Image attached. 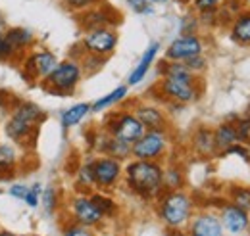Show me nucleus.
<instances>
[{
  "instance_id": "nucleus-1",
  "label": "nucleus",
  "mask_w": 250,
  "mask_h": 236,
  "mask_svg": "<svg viewBox=\"0 0 250 236\" xmlns=\"http://www.w3.org/2000/svg\"><path fill=\"white\" fill-rule=\"evenodd\" d=\"M127 184L141 196H152L162 188L164 171L156 161L148 159H135L125 169Z\"/></svg>"
},
{
  "instance_id": "nucleus-2",
  "label": "nucleus",
  "mask_w": 250,
  "mask_h": 236,
  "mask_svg": "<svg viewBox=\"0 0 250 236\" xmlns=\"http://www.w3.org/2000/svg\"><path fill=\"white\" fill-rule=\"evenodd\" d=\"M190 207H192V204H190V198L187 194H183L179 190H171L162 200L160 215L169 227H179L188 219Z\"/></svg>"
},
{
  "instance_id": "nucleus-3",
  "label": "nucleus",
  "mask_w": 250,
  "mask_h": 236,
  "mask_svg": "<svg viewBox=\"0 0 250 236\" xmlns=\"http://www.w3.org/2000/svg\"><path fill=\"white\" fill-rule=\"evenodd\" d=\"M81 81V67L79 63L67 59V61H62L58 63L52 73L44 79V85L52 92H58V94H67L77 87V83Z\"/></svg>"
},
{
  "instance_id": "nucleus-4",
  "label": "nucleus",
  "mask_w": 250,
  "mask_h": 236,
  "mask_svg": "<svg viewBox=\"0 0 250 236\" xmlns=\"http://www.w3.org/2000/svg\"><path fill=\"white\" fill-rule=\"evenodd\" d=\"M108 131H110L112 137L122 138L129 144L137 142L146 133V129L143 127V123L139 119L135 118V114H116V116H112L110 123H108Z\"/></svg>"
},
{
  "instance_id": "nucleus-5",
  "label": "nucleus",
  "mask_w": 250,
  "mask_h": 236,
  "mask_svg": "<svg viewBox=\"0 0 250 236\" xmlns=\"http://www.w3.org/2000/svg\"><path fill=\"white\" fill-rule=\"evenodd\" d=\"M166 144H167V138H166L164 131H146L137 142L131 144V154L137 159L156 161L158 157L164 154Z\"/></svg>"
},
{
  "instance_id": "nucleus-6",
  "label": "nucleus",
  "mask_w": 250,
  "mask_h": 236,
  "mask_svg": "<svg viewBox=\"0 0 250 236\" xmlns=\"http://www.w3.org/2000/svg\"><path fill=\"white\" fill-rule=\"evenodd\" d=\"M118 46V33L112 27H98L91 29L83 39V48L89 54L96 56H108Z\"/></svg>"
},
{
  "instance_id": "nucleus-7",
  "label": "nucleus",
  "mask_w": 250,
  "mask_h": 236,
  "mask_svg": "<svg viewBox=\"0 0 250 236\" xmlns=\"http://www.w3.org/2000/svg\"><path fill=\"white\" fill-rule=\"evenodd\" d=\"M202 48H204L202 40L196 35H181L167 46L166 58L169 61H183V59L202 54Z\"/></svg>"
},
{
  "instance_id": "nucleus-8",
  "label": "nucleus",
  "mask_w": 250,
  "mask_h": 236,
  "mask_svg": "<svg viewBox=\"0 0 250 236\" xmlns=\"http://www.w3.org/2000/svg\"><path fill=\"white\" fill-rule=\"evenodd\" d=\"M93 173H94V182L100 188H108V186H112L120 178V175H122V163H120V159L110 157V156L100 157V159L93 161Z\"/></svg>"
},
{
  "instance_id": "nucleus-9",
  "label": "nucleus",
  "mask_w": 250,
  "mask_h": 236,
  "mask_svg": "<svg viewBox=\"0 0 250 236\" xmlns=\"http://www.w3.org/2000/svg\"><path fill=\"white\" fill-rule=\"evenodd\" d=\"M58 65V59L52 52L48 50H41V52H35L31 54L27 61H25V71L35 77V79H46L52 69Z\"/></svg>"
},
{
  "instance_id": "nucleus-10",
  "label": "nucleus",
  "mask_w": 250,
  "mask_h": 236,
  "mask_svg": "<svg viewBox=\"0 0 250 236\" xmlns=\"http://www.w3.org/2000/svg\"><path fill=\"white\" fill-rule=\"evenodd\" d=\"M162 92L166 94V98H171L175 102H192L198 96V90L194 87V81H175V79H166L162 81Z\"/></svg>"
},
{
  "instance_id": "nucleus-11",
  "label": "nucleus",
  "mask_w": 250,
  "mask_h": 236,
  "mask_svg": "<svg viewBox=\"0 0 250 236\" xmlns=\"http://www.w3.org/2000/svg\"><path fill=\"white\" fill-rule=\"evenodd\" d=\"M112 8L110 6H94L83 12V16L79 18V23L85 27V29H98V27H110L114 23H118L120 20H114L110 18V12Z\"/></svg>"
},
{
  "instance_id": "nucleus-12",
  "label": "nucleus",
  "mask_w": 250,
  "mask_h": 236,
  "mask_svg": "<svg viewBox=\"0 0 250 236\" xmlns=\"http://www.w3.org/2000/svg\"><path fill=\"white\" fill-rule=\"evenodd\" d=\"M73 213L81 225H96L104 217L102 211L94 206V202L87 196H79L73 200Z\"/></svg>"
},
{
  "instance_id": "nucleus-13",
  "label": "nucleus",
  "mask_w": 250,
  "mask_h": 236,
  "mask_svg": "<svg viewBox=\"0 0 250 236\" xmlns=\"http://www.w3.org/2000/svg\"><path fill=\"white\" fill-rule=\"evenodd\" d=\"M221 219H223V227L229 233H233V235H239V233H243L249 227V215H247V211L241 209L239 206H235V204L223 207Z\"/></svg>"
},
{
  "instance_id": "nucleus-14",
  "label": "nucleus",
  "mask_w": 250,
  "mask_h": 236,
  "mask_svg": "<svg viewBox=\"0 0 250 236\" xmlns=\"http://www.w3.org/2000/svg\"><path fill=\"white\" fill-rule=\"evenodd\" d=\"M192 236H223V225L216 215H198L190 227Z\"/></svg>"
},
{
  "instance_id": "nucleus-15",
  "label": "nucleus",
  "mask_w": 250,
  "mask_h": 236,
  "mask_svg": "<svg viewBox=\"0 0 250 236\" xmlns=\"http://www.w3.org/2000/svg\"><path fill=\"white\" fill-rule=\"evenodd\" d=\"M135 118L143 123L146 131H164L166 129V116L154 106H141L135 112Z\"/></svg>"
},
{
  "instance_id": "nucleus-16",
  "label": "nucleus",
  "mask_w": 250,
  "mask_h": 236,
  "mask_svg": "<svg viewBox=\"0 0 250 236\" xmlns=\"http://www.w3.org/2000/svg\"><path fill=\"white\" fill-rule=\"evenodd\" d=\"M158 50H160V44H158V42H152V44L145 50V54H143L141 61L137 63V67H135L133 73L129 75V85H137V83H141V81L146 77V73H148L152 61H154V58H156Z\"/></svg>"
},
{
  "instance_id": "nucleus-17",
  "label": "nucleus",
  "mask_w": 250,
  "mask_h": 236,
  "mask_svg": "<svg viewBox=\"0 0 250 236\" xmlns=\"http://www.w3.org/2000/svg\"><path fill=\"white\" fill-rule=\"evenodd\" d=\"M35 125L37 123H33L29 119L21 118V116H18V114H14L10 121L6 123V135L10 137V138H14V140H23V138H27L29 135H31V131L35 129Z\"/></svg>"
},
{
  "instance_id": "nucleus-18",
  "label": "nucleus",
  "mask_w": 250,
  "mask_h": 236,
  "mask_svg": "<svg viewBox=\"0 0 250 236\" xmlns=\"http://www.w3.org/2000/svg\"><path fill=\"white\" fill-rule=\"evenodd\" d=\"M231 37L235 42L239 44H245L249 46L250 44V12H241L233 25H231Z\"/></svg>"
},
{
  "instance_id": "nucleus-19",
  "label": "nucleus",
  "mask_w": 250,
  "mask_h": 236,
  "mask_svg": "<svg viewBox=\"0 0 250 236\" xmlns=\"http://www.w3.org/2000/svg\"><path fill=\"white\" fill-rule=\"evenodd\" d=\"M4 40L8 42V46L14 52H18V50H23L27 44H31L33 33L29 29H23V27H16V29H10L4 35Z\"/></svg>"
},
{
  "instance_id": "nucleus-20",
  "label": "nucleus",
  "mask_w": 250,
  "mask_h": 236,
  "mask_svg": "<svg viewBox=\"0 0 250 236\" xmlns=\"http://www.w3.org/2000/svg\"><path fill=\"white\" fill-rule=\"evenodd\" d=\"M194 148L202 156H212L218 150L216 138H214V131H210V129H198L196 135H194Z\"/></svg>"
},
{
  "instance_id": "nucleus-21",
  "label": "nucleus",
  "mask_w": 250,
  "mask_h": 236,
  "mask_svg": "<svg viewBox=\"0 0 250 236\" xmlns=\"http://www.w3.org/2000/svg\"><path fill=\"white\" fill-rule=\"evenodd\" d=\"M164 77L166 79H175V81H194V73H190L187 69V65L183 61H166L164 67Z\"/></svg>"
},
{
  "instance_id": "nucleus-22",
  "label": "nucleus",
  "mask_w": 250,
  "mask_h": 236,
  "mask_svg": "<svg viewBox=\"0 0 250 236\" xmlns=\"http://www.w3.org/2000/svg\"><path fill=\"white\" fill-rule=\"evenodd\" d=\"M214 138H216V146L218 150H225V148L233 146L235 142H239L237 138V131L233 123H223L214 131Z\"/></svg>"
},
{
  "instance_id": "nucleus-23",
  "label": "nucleus",
  "mask_w": 250,
  "mask_h": 236,
  "mask_svg": "<svg viewBox=\"0 0 250 236\" xmlns=\"http://www.w3.org/2000/svg\"><path fill=\"white\" fill-rule=\"evenodd\" d=\"M89 112H91V106H89L87 102L75 104V106H71L69 110H65V112L62 114L63 129H69V127H73V125H77V123H81V119L85 118Z\"/></svg>"
},
{
  "instance_id": "nucleus-24",
  "label": "nucleus",
  "mask_w": 250,
  "mask_h": 236,
  "mask_svg": "<svg viewBox=\"0 0 250 236\" xmlns=\"http://www.w3.org/2000/svg\"><path fill=\"white\" fill-rule=\"evenodd\" d=\"M104 152H106L110 157L124 159V157H127V156L131 154V144H129V142H125V140H122V138H116V137H112V135H110V138H108V142H106Z\"/></svg>"
},
{
  "instance_id": "nucleus-25",
  "label": "nucleus",
  "mask_w": 250,
  "mask_h": 236,
  "mask_svg": "<svg viewBox=\"0 0 250 236\" xmlns=\"http://www.w3.org/2000/svg\"><path fill=\"white\" fill-rule=\"evenodd\" d=\"M125 94H127V87H118L116 90H112L110 94H106V96H102L100 100H96L93 106H91V110H93V112H102V110H106V108L118 104L120 100H124Z\"/></svg>"
},
{
  "instance_id": "nucleus-26",
  "label": "nucleus",
  "mask_w": 250,
  "mask_h": 236,
  "mask_svg": "<svg viewBox=\"0 0 250 236\" xmlns=\"http://www.w3.org/2000/svg\"><path fill=\"white\" fill-rule=\"evenodd\" d=\"M231 196H233V204L239 206L241 209L249 211L250 209V190L243 186H233L231 188Z\"/></svg>"
},
{
  "instance_id": "nucleus-27",
  "label": "nucleus",
  "mask_w": 250,
  "mask_h": 236,
  "mask_svg": "<svg viewBox=\"0 0 250 236\" xmlns=\"http://www.w3.org/2000/svg\"><path fill=\"white\" fill-rule=\"evenodd\" d=\"M16 163V150L8 144L0 146V171H8L12 169Z\"/></svg>"
},
{
  "instance_id": "nucleus-28",
  "label": "nucleus",
  "mask_w": 250,
  "mask_h": 236,
  "mask_svg": "<svg viewBox=\"0 0 250 236\" xmlns=\"http://www.w3.org/2000/svg\"><path fill=\"white\" fill-rule=\"evenodd\" d=\"M91 200L94 202V206L102 211V215H112L116 211V204L108 198V196H102V194H93Z\"/></svg>"
},
{
  "instance_id": "nucleus-29",
  "label": "nucleus",
  "mask_w": 250,
  "mask_h": 236,
  "mask_svg": "<svg viewBox=\"0 0 250 236\" xmlns=\"http://www.w3.org/2000/svg\"><path fill=\"white\" fill-rule=\"evenodd\" d=\"M102 0H63V6L71 12H85L89 8L98 6Z\"/></svg>"
},
{
  "instance_id": "nucleus-30",
  "label": "nucleus",
  "mask_w": 250,
  "mask_h": 236,
  "mask_svg": "<svg viewBox=\"0 0 250 236\" xmlns=\"http://www.w3.org/2000/svg\"><path fill=\"white\" fill-rule=\"evenodd\" d=\"M223 4V0H192V6L196 12H216L219 6Z\"/></svg>"
},
{
  "instance_id": "nucleus-31",
  "label": "nucleus",
  "mask_w": 250,
  "mask_h": 236,
  "mask_svg": "<svg viewBox=\"0 0 250 236\" xmlns=\"http://www.w3.org/2000/svg\"><path fill=\"white\" fill-rule=\"evenodd\" d=\"M235 131H237V138L239 142H250V119H241L235 123Z\"/></svg>"
},
{
  "instance_id": "nucleus-32",
  "label": "nucleus",
  "mask_w": 250,
  "mask_h": 236,
  "mask_svg": "<svg viewBox=\"0 0 250 236\" xmlns=\"http://www.w3.org/2000/svg\"><path fill=\"white\" fill-rule=\"evenodd\" d=\"M166 186H169L171 190H175V188H179L181 186V182H183V177H181V173L177 171V169H167V173H164V180H162Z\"/></svg>"
},
{
  "instance_id": "nucleus-33",
  "label": "nucleus",
  "mask_w": 250,
  "mask_h": 236,
  "mask_svg": "<svg viewBox=\"0 0 250 236\" xmlns=\"http://www.w3.org/2000/svg\"><path fill=\"white\" fill-rule=\"evenodd\" d=\"M127 4H129L131 10L137 12V14H143V16H150V14H154V6L148 4L146 0H127Z\"/></svg>"
},
{
  "instance_id": "nucleus-34",
  "label": "nucleus",
  "mask_w": 250,
  "mask_h": 236,
  "mask_svg": "<svg viewBox=\"0 0 250 236\" xmlns=\"http://www.w3.org/2000/svg\"><path fill=\"white\" fill-rule=\"evenodd\" d=\"M183 63L187 65V69L190 71V73H198V71H204V67H206V59L202 58V54H198V56H192V58L183 59Z\"/></svg>"
},
{
  "instance_id": "nucleus-35",
  "label": "nucleus",
  "mask_w": 250,
  "mask_h": 236,
  "mask_svg": "<svg viewBox=\"0 0 250 236\" xmlns=\"http://www.w3.org/2000/svg\"><path fill=\"white\" fill-rule=\"evenodd\" d=\"M79 182L85 184V186L96 184V182H94V173H93V161L87 163V165H83V167L79 169Z\"/></svg>"
},
{
  "instance_id": "nucleus-36",
  "label": "nucleus",
  "mask_w": 250,
  "mask_h": 236,
  "mask_svg": "<svg viewBox=\"0 0 250 236\" xmlns=\"http://www.w3.org/2000/svg\"><path fill=\"white\" fill-rule=\"evenodd\" d=\"M41 194H42V186L37 182V184H33L31 188L27 190V194H25V202H27V206L31 207H37L39 206V198H41Z\"/></svg>"
},
{
  "instance_id": "nucleus-37",
  "label": "nucleus",
  "mask_w": 250,
  "mask_h": 236,
  "mask_svg": "<svg viewBox=\"0 0 250 236\" xmlns=\"http://www.w3.org/2000/svg\"><path fill=\"white\" fill-rule=\"evenodd\" d=\"M42 206L46 209V213H52L56 207V190L54 188H46L42 192Z\"/></svg>"
},
{
  "instance_id": "nucleus-38",
  "label": "nucleus",
  "mask_w": 250,
  "mask_h": 236,
  "mask_svg": "<svg viewBox=\"0 0 250 236\" xmlns=\"http://www.w3.org/2000/svg\"><path fill=\"white\" fill-rule=\"evenodd\" d=\"M225 154H237V156H241L243 159H247V161H250V156H249V150L243 146H239V142H235L233 146L225 148Z\"/></svg>"
},
{
  "instance_id": "nucleus-39",
  "label": "nucleus",
  "mask_w": 250,
  "mask_h": 236,
  "mask_svg": "<svg viewBox=\"0 0 250 236\" xmlns=\"http://www.w3.org/2000/svg\"><path fill=\"white\" fill-rule=\"evenodd\" d=\"M27 190H29V186H25V184H14L12 188H10V194L12 196H16V198H25V194H27Z\"/></svg>"
},
{
  "instance_id": "nucleus-40",
  "label": "nucleus",
  "mask_w": 250,
  "mask_h": 236,
  "mask_svg": "<svg viewBox=\"0 0 250 236\" xmlns=\"http://www.w3.org/2000/svg\"><path fill=\"white\" fill-rule=\"evenodd\" d=\"M65 236H93L89 231H85L83 227H73V229H69L67 233H65Z\"/></svg>"
},
{
  "instance_id": "nucleus-41",
  "label": "nucleus",
  "mask_w": 250,
  "mask_h": 236,
  "mask_svg": "<svg viewBox=\"0 0 250 236\" xmlns=\"http://www.w3.org/2000/svg\"><path fill=\"white\" fill-rule=\"evenodd\" d=\"M146 2L154 6V4H166V2H169V0H146Z\"/></svg>"
},
{
  "instance_id": "nucleus-42",
  "label": "nucleus",
  "mask_w": 250,
  "mask_h": 236,
  "mask_svg": "<svg viewBox=\"0 0 250 236\" xmlns=\"http://www.w3.org/2000/svg\"><path fill=\"white\" fill-rule=\"evenodd\" d=\"M167 236H185V235H183V233H179V231H171Z\"/></svg>"
},
{
  "instance_id": "nucleus-43",
  "label": "nucleus",
  "mask_w": 250,
  "mask_h": 236,
  "mask_svg": "<svg viewBox=\"0 0 250 236\" xmlns=\"http://www.w3.org/2000/svg\"><path fill=\"white\" fill-rule=\"evenodd\" d=\"M181 2H190V0H181Z\"/></svg>"
},
{
  "instance_id": "nucleus-44",
  "label": "nucleus",
  "mask_w": 250,
  "mask_h": 236,
  "mask_svg": "<svg viewBox=\"0 0 250 236\" xmlns=\"http://www.w3.org/2000/svg\"><path fill=\"white\" fill-rule=\"evenodd\" d=\"M0 236H12V235H0Z\"/></svg>"
},
{
  "instance_id": "nucleus-45",
  "label": "nucleus",
  "mask_w": 250,
  "mask_h": 236,
  "mask_svg": "<svg viewBox=\"0 0 250 236\" xmlns=\"http://www.w3.org/2000/svg\"><path fill=\"white\" fill-rule=\"evenodd\" d=\"M249 119H250V108H249Z\"/></svg>"
},
{
  "instance_id": "nucleus-46",
  "label": "nucleus",
  "mask_w": 250,
  "mask_h": 236,
  "mask_svg": "<svg viewBox=\"0 0 250 236\" xmlns=\"http://www.w3.org/2000/svg\"><path fill=\"white\" fill-rule=\"evenodd\" d=\"M247 2H250V0H247Z\"/></svg>"
}]
</instances>
